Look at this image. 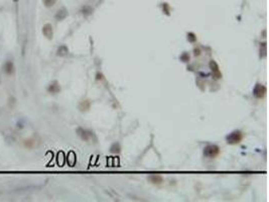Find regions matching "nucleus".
<instances>
[{"label": "nucleus", "instance_id": "11", "mask_svg": "<svg viewBox=\"0 0 269 202\" xmlns=\"http://www.w3.org/2000/svg\"><path fill=\"white\" fill-rule=\"evenodd\" d=\"M68 52H69V50H68V48L66 46H61L60 48H58V55L62 56V57L66 56L68 54Z\"/></svg>", "mask_w": 269, "mask_h": 202}, {"label": "nucleus", "instance_id": "12", "mask_svg": "<svg viewBox=\"0 0 269 202\" xmlns=\"http://www.w3.org/2000/svg\"><path fill=\"white\" fill-rule=\"evenodd\" d=\"M150 181H151L153 184H161L163 180L160 176H151L150 177Z\"/></svg>", "mask_w": 269, "mask_h": 202}, {"label": "nucleus", "instance_id": "15", "mask_svg": "<svg viewBox=\"0 0 269 202\" xmlns=\"http://www.w3.org/2000/svg\"><path fill=\"white\" fill-rule=\"evenodd\" d=\"M188 39L190 40V42H194V40L197 39V38L195 37V34H189V38H188Z\"/></svg>", "mask_w": 269, "mask_h": 202}, {"label": "nucleus", "instance_id": "6", "mask_svg": "<svg viewBox=\"0 0 269 202\" xmlns=\"http://www.w3.org/2000/svg\"><path fill=\"white\" fill-rule=\"evenodd\" d=\"M265 93H266V88L260 84L256 85V87H255L254 90H253V94L257 98H262L264 95H265Z\"/></svg>", "mask_w": 269, "mask_h": 202}, {"label": "nucleus", "instance_id": "1", "mask_svg": "<svg viewBox=\"0 0 269 202\" xmlns=\"http://www.w3.org/2000/svg\"><path fill=\"white\" fill-rule=\"evenodd\" d=\"M77 133H78V136L85 142H90L96 141V137H95L94 132L89 131V129H87V128H83V127L77 128Z\"/></svg>", "mask_w": 269, "mask_h": 202}, {"label": "nucleus", "instance_id": "2", "mask_svg": "<svg viewBox=\"0 0 269 202\" xmlns=\"http://www.w3.org/2000/svg\"><path fill=\"white\" fill-rule=\"evenodd\" d=\"M219 153H220V149L216 145H209L204 150V154L208 158H215Z\"/></svg>", "mask_w": 269, "mask_h": 202}, {"label": "nucleus", "instance_id": "9", "mask_svg": "<svg viewBox=\"0 0 269 202\" xmlns=\"http://www.w3.org/2000/svg\"><path fill=\"white\" fill-rule=\"evenodd\" d=\"M68 15V11L67 9H65V8H62V9H60L56 14V19L57 20H63L65 19L66 17Z\"/></svg>", "mask_w": 269, "mask_h": 202}, {"label": "nucleus", "instance_id": "10", "mask_svg": "<svg viewBox=\"0 0 269 202\" xmlns=\"http://www.w3.org/2000/svg\"><path fill=\"white\" fill-rule=\"evenodd\" d=\"M210 66H211L212 71L214 72V74H215L216 78H220V77H221V74H220V71H219V67H218V65L216 64V62L212 61L211 64H210Z\"/></svg>", "mask_w": 269, "mask_h": 202}, {"label": "nucleus", "instance_id": "7", "mask_svg": "<svg viewBox=\"0 0 269 202\" xmlns=\"http://www.w3.org/2000/svg\"><path fill=\"white\" fill-rule=\"evenodd\" d=\"M43 35H44V37L47 38V39H53V30L52 24H49V23L44 24L43 28Z\"/></svg>", "mask_w": 269, "mask_h": 202}, {"label": "nucleus", "instance_id": "8", "mask_svg": "<svg viewBox=\"0 0 269 202\" xmlns=\"http://www.w3.org/2000/svg\"><path fill=\"white\" fill-rule=\"evenodd\" d=\"M48 91L49 93H52V94H56V93H58L61 91V87H60V85H58V83L57 82V81H53V82L51 83V85L48 86Z\"/></svg>", "mask_w": 269, "mask_h": 202}, {"label": "nucleus", "instance_id": "5", "mask_svg": "<svg viewBox=\"0 0 269 202\" xmlns=\"http://www.w3.org/2000/svg\"><path fill=\"white\" fill-rule=\"evenodd\" d=\"M3 71L5 72V74L7 75L14 74V71H15L14 64H13L11 61H6L3 65Z\"/></svg>", "mask_w": 269, "mask_h": 202}, {"label": "nucleus", "instance_id": "14", "mask_svg": "<svg viewBox=\"0 0 269 202\" xmlns=\"http://www.w3.org/2000/svg\"><path fill=\"white\" fill-rule=\"evenodd\" d=\"M43 2L45 7H52L57 2V0H43Z\"/></svg>", "mask_w": 269, "mask_h": 202}, {"label": "nucleus", "instance_id": "4", "mask_svg": "<svg viewBox=\"0 0 269 202\" xmlns=\"http://www.w3.org/2000/svg\"><path fill=\"white\" fill-rule=\"evenodd\" d=\"M39 145H40V138H38V137H29L23 142V146L26 149H35V148H38Z\"/></svg>", "mask_w": 269, "mask_h": 202}, {"label": "nucleus", "instance_id": "13", "mask_svg": "<svg viewBox=\"0 0 269 202\" xmlns=\"http://www.w3.org/2000/svg\"><path fill=\"white\" fill-rule=\"evenodd\" d=\"M89 107H90V102L88 100H85L80 104L81 110H87V109H89Z\"/></svg>", "mask_w": 269, "mask_h": 202}, {"label": "nucleus", "instance_id": "3", "mask_svg": "<svg viewBox=\"0 0 269 202\" xmlns=\"http://www.w3.org/2000/svg\"><path fill=\"white\" fill-rule=\"evenodd\" d=\"M243 138V134L241 133L240 132L236 131L233 132L232 133H230L229 136L227 137V142L228 143H231V145H234V143H239Z\"/></svg>", "mask_w": 269, "mask_h": 202}]
</instances>
